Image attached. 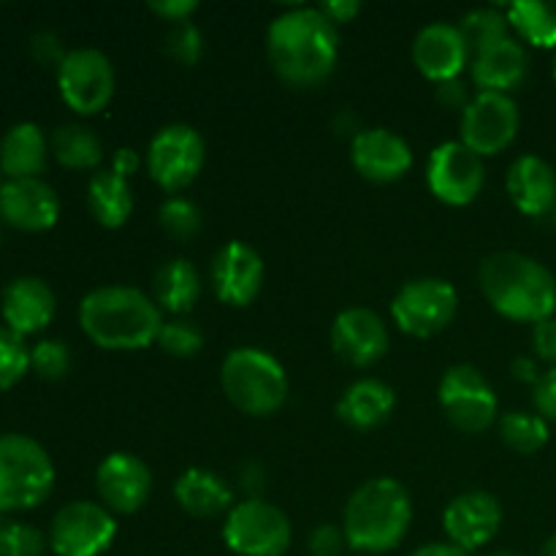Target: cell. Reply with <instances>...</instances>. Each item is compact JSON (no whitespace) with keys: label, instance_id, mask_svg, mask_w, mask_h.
Wrapping results in <instances>:
<instances>
[{"label":"cell","instance_id":"cell-20","mask_svg":"<svg viewBox=\"0 0 556 556\" xmlns=\"http://www.w3.org/2000/svg\"><path fill=\"white\" fill-rule=\"evenodd\" d=\"M0 217L20 231H49L60 217V199L52 185L38 177L5 179L0 185Z\"/></svg>","mask_w":556,"mask_h":556},{"label":"cell","instance_id":"cell-30","mask_svg":"<svg viewBox=\"0 0 556 556\" xmlns=\"http://www.w3.org/2000/svg\"><path fill=\"white\" fill-rule=\"evenodd\" d=\"M49 150L60 166L74 168V172H90V168L101 166L103 161V144L96 130L79 123H65L54 128Z\"/></svg>","mask_w":556,"mask_h":556},{"label":"cell","instance_id":"cell-26","mask_svg":"<svg viewBox=\"0 0 556 556\" xmlns=\"http://www.w3.org/2000/svg\"><path fill=\"white\" fill-rule=\"evenodd\" d=\"M174 500L193 519H215L233 508V492L217 472L190 467L174 483Z\"/></svg>","mask_w":556,"mask_h":556},{"label":"cell","instance_id":"cell-51","mask_svg":"<svg viewBox=\"0 0 556 556\" xmlns=\"http://www.w3.org/2000/svg\"><path fill=\"white\" fill-rule=\"evenodd\" d=\"M483 556H521V554H516V552H492V554H483Z\"/></svg>","mask_w":556,"mask_h":556},{"label":"cell","instance_id":"cell-41","mask_svg":"<svg viewBox=\"0 0 556 556\" xmlns=\"http://www.w3.org/2000/svg\"><path fill=\"white\" fill-rule=\"evenodd\" d=\"M532 402H535L538 416L546 421H556V367L546 369L532 386Z\"/></svg>","mask_w":556,"mask_h":556},{"label":"cell","instance_id":"cell-7","mask_svg":"<svg viewBox=\"0 0 556 556\" xmlns=\"http://www.w3.org/2000/svg\"><path fill=\"white\" fill-rule=\"evenodd\" d=\"M223 541L237 556H286L293 541V527L277 505L248 497L226 514Z\"/></svg>","mask_w":556,"mask_h":556},{"label":"cell","instance_id":"cell-44","mask_svg":"<svg viewBox=\"0 0 556 556\" xmlns=\"http://www.w3.org/2000/svg\"><path fill=\"white\" fill-rule=\"evenodd\" d=\"M438 101L443 103L445 109H462L465 112L470 106V92H467V85L462 79H451L438 85Z\"/></svg>","mask_w":556,"mask_h":556},{"label":"cell","instance_id":"cell-48","mask_svg":"<svg viewBox=\"0 0 556 556\" xmlns=\"http://www.w3.org/2000/svg\"><path fill=\"white\" fill-rule=\"evenodd\" d=\"M514 378L521 380V383H538V378H541V372H538V364L532 362V358L527 356H519L514 362Z\"/></svg>","mask_w":556,"mask_h":556},{"label":"cell","instance_id":"cell-38","mask_svg":"<svg viewBox=\"0 0 556 556\" xmlns=\"http://www.w3.org/2000/svg\"><path fill=\"white\" fill-rule=\"evenodd\" d=\"M30 369L43 380H60L71 369V351L60 340H41L30 351Z\"/></svg>","mask_w":556,"mask_h":556},{"label":"cell","instance_id":"cell-49","mask_svg":"<svg viewBox=\"0 0 556 556\" xmlns=\"http://www.w3.org/2000/svg\"><path fill=\"white\" fill-rule=\"evenodd\" d=\"M410 556H470L467 552H462V548H456L454 543H427V546L416 548Z\"/></svg>","mask_w":556,"mask_h":556},{"label":"cell","instance_id":"cell-35","mask_svg":"<svg viewBox=\"0 0 556 556\" xmlns=\"http://www.w3.org/2000/svg\"><path fill=\"white\" fill-rule=\"evenodd\" d=\"M30 369V351L25 345V337L14 334L11 329H0V391H9L20 383Z\"/></svg>","mask_w":556,"mask_h":556},{"label":"cell","instance_id":"cell-34","mask_svg":"<svg viewBox=\"0 0 556 556\" xmlns=\"http://www.w3.org/2000/svg\"><path fill=\"white\" fill-rule=\"evenodd\" d=\"M157 223H161L163 231L168 233L177 242H190L201 233V226H204V217H201V210L190 199H182V195H172L161 204V212H157Z\"/></svg>","mask_w":556,"mask_h":556},{"label":"cell","instance_id":"cell-15","mask_svg":"<svg viewBox=\"0 0 556 556\" xmlns=\"http://www.w3.org/2000/svg\"><path fill=\"white\" fill-rule=\"evenodd\" d=\"M503 527V505L494 494L465 492L445 505L443 530L448 535V543H454L462 552L472 554L492 543Z\"/></svg>","mask_w":556,"mask_h":556},{"label":"cell","instance_id":"cell-43","mask_svg":"<svg viewBox=\"0 0 556 556\" xmlns=\"http://www.w3.org/2000/svg\"><path fill=\"white\" fill-rule=\"evenodd\" d=\"M195 9H199L195 0H155V3H150V11H155L166 22H174V25L188 22V16L195 14Z\"/></svg>","mask_w":556,"mask_h":556},{"label":"cell","instance_id":"cell-2","mask_svg":"<svg viewBox=\"0 0 556 556\" xmlns=\"http://www.w3.org/2000/svg\"><path fill=\"white\" fill-rule=\"evenodd\" d=\"M163 324L155 299L130 286L96 288L79 304L81 331L103 351H141L157 342Z\"/></svg>","mask_w":556,"mask_h":556},{"label":"cell","instance_id":"cell-9","mask_svg":"<svg viewBox=\"0 0 556 556\" xmlns=\"http://www.w3.org/2000/svg\"><path fill=\"white\" fill-rule=\"evenodd\" d=\"M206 144L188 123L163 125L147 147V172L166 193H179L201 174Z\"/></svg>","mask_w":556,"mask_h":556},{"label":"cell","instance_id":"cell-46","mask_svg":"<svg viewBox=\"0 0 556 556\" xmlns=\"http://www.w3.org/2000/svg\"><path fill=\"white\" fill-rule=\"evenodd\" d=\"M33 54H36L41 63H63L65 52H60V43L52 33H41V36L33 38Z\"/></svg>","mask_w":556,"mask_h":556},{"label":"cell","instance_id":"cell-6","mask_svg":"<svg viewBox=\"0 0 556 556\" xmlns=\"http://www.w3.org/2000/svg\"><path fill=\"white\" fill-rule=\"evenodd\" d=\"M54 489L52 456L27 434H0V514H22L49 500Z\"/></svg>","mask_w":556,"mask_h":556},{"label":"cell","instance_id":"cell-50","mask_svg":"<svg viewBox=\"0 0 556 556\" xmlns=\"http://www.w3.org/2000/svg\"><path fill=\"white\" fill-rule=\"evenodd\" d=\"M538 556H556V535H552L546 543H543Z\"/></svg>","mask_w":556,"mask_h":556},{"label":"cell","instance_id":"cell-52","mask_svg":"<svg viewBox=\"0 0 556 556\" xmlns=\"http://www.w3.org/2000/svg\"><path fill=\"white\" fill-rule=\"evenodd\" d=\"M3 516H5V514H0V530H3V525H5V519H3Z\"/></svg>","mask_w":556,"mask_h":556},{"label":"cell","instance_id":"cell-14","mask_svg":"<svg viewBox=\"0 0 556 556\" xmlns=\"http://www.w3.org/2000/svg\"><path fill=\"white\" fill-rule=\"evenodd\" d=\"M521 114L510 96L478 92L470 106L462 112V144L476 155L489 157L508 150L519 136Z\"/></svg>","mask_w":556,"mask_h":556},{"label":"cell","instance_id":"cell-37","mask_svg":"<svg viewBox=\"0 0 556 556\" xmlns=\"http://www.w3.org/2000/svg\"><path fill=\"white\" fill-rule=\"evenodd\" d=\"M47 543L36 527L22 521H5L0 530V556H43Z\"/></svg>","mask_w":556,"mask_h":556},{"label":"cell","instance_id":"cell-25","mask_svg":"<svg viewBox=\"0 0 556 556\" xmlns=\"http://www.w3.org/2000/svg\"><path fill=\"white\" fill-rule=\"evenodd\" d=\"M396 407L394 389L378 378H362L345 389L337 402V416L351 429L369 432L383 427Z\"/></svg>","mask_w":556,"mask_h":556},{"label":"cell","instance_id":"cell-12","mask_svg":"<svg viewBox=\"0 0 556 556\" xmlns=\"http://www.w3.org/2000/svg\"><path fill=\"white\" fill-rule=\"evenodd\" d=\"M117 538V521L109 508L90 500H74L54 514L49 546L58 556H101Z\"/></svg>","mask_w":556,"mask_h":556},{"label":"cell","instance_id":"cell-4","mask_svg":"<svg viewBox=\"0 0 556 556\" xmlns=\"http://www.w3.org/2000/svg\"><path fill=\"white\" fill-rule=\"evenodd\" d=\"M413 525L410 492L394 478H369L342 510V532L353 552L386 554L400 546Z\"/></svg>","mask_w":556,"mask_h":556},{"label":"cell","instance_id":"cell-53","mask_svg":"<svg viewBox=\"0 0 556 556\" xmlns=\"http://www.w3.org/2000/svg\"><path fill=\"white\" fill-rule=\"evenodd\" d=\"M554 79H556V60H554Z\"/></svg>","mask_w":556,"mask_h":556},{"label":"cell","instance_id":"cell-5","mask_svg":"<svg viewBox=\"0 0 556 556\" xmlns=\"http://www.w3.org/2000/svg\"><path fill=\"white\" fill-rule=\"evenodd\" d=\"M223 394L244 416L266 418L288 400L286 367L271 353L244 345L228 353L220 367Z\"/></svg>","mask_w":556,"mask_h":556},{"label":"cell","instance_id":"cell-55","mask_svg":"<svg viewBox=\"0 0 556 556\" xmlns=\"http://www.w3.org/2000/svg\"><path fill=\"white\" fill-rule=\"evenodd\" d=\"M0 174H3V172H0ZM0 185H3V182H0Z\"/></svg>","mask_w":556,"mask_h":556},{"label":"cell","instance_id":"cell-18","mask_svg":"<svg viewBox=\"0 0 556 556\" xmlns=\"http://www.w3.org/2000/svg\"><path fill=\"white\" fill-rule=\"evenodd\" d=\"M96 489L112 514H136L152 492V470L134 454H109L96 470Z\"/></svg>","mask_w":556,"mask_h":556},{"label":"cell","instance_id":"cell-24","mask_svg":"<svg viewBox=\"0 0 556 556\" xmlns=\"http://www.w3.org/2000/svg\"><path fill=\"white\" fill-rule=\"evenodd\" d=\"M510 201L527 217H543L556 206V172L538 155H521L510 163L505 177Z\"/></svg>","mask_w":556,"mask_h":556},{"label":"cell","instance_id":"cell-3","mask_svg":"<svg viewBox=\"0 0 556 556\" xmlns=\"http://www.w3.org/2000/svg\"><path fill=\"white\" fill-rule=\"evenodd\" d=\"M478 282L486 302L503 318L541 324L556 313V280L541 261L516 250H500L483 258Z\"/></svg>","mask_w":556,"mask_h":556},{"label":"cell","instance_id":"cell-23","mask_svg":"<svg viewBox=\"0 0 556 556\" xmlns=\"http://www.w3.org/2000/svg\"><path fill=\"white\" fill-rule=\"evenodd\" d=\"M470 65L478 92H500V96H510V90L525 85L527 74H530V58H527L525 43L510 36L472 54Z\"/></svg>","mask_w":556,"mask_h":556},{"label":"cell","instance_id":"cell-19","mask_svg":"<svg viewBox=\"0 0 556 556\" xmlns=\"http://www.w3.org/2000/svg\"><path fill=\"white\" fill-rule=\"evenodd\" d=\"M351 161L364 179L389 185L410 172L413 150L394 130L367 128L353 136Z\"/></svg>","mask_w":556,"mask_h":556},{"label":"cell","instance_id":"cell-47","mask_svg":"<svg viewBox=\"0 0 556 556\" xmlns=\"http://www.w3.org/2000/svg\"><path fill=\"white\" fill-rule=\"evenodd\" d=\"M139 166H141L139 155H136V150H130V147H123V150L114 152V157H112V172L119 174V177L130 179L136 172H139Z\"/></svg>","mask_w":556,"mask_h":556},{"label":"cell","instance_id":"cell-29","mask_svg":"<svg viewBox=\"0 0 556 556\" xmlns=\"http://www.w3.org/2000/svg\"><path fill=\"white\" fill-rule=\"evenodd\" d=\"M201 296L199 269L188 258H172L161 264L152 280V299L172 315H185L195 307Z\"/></svg>","mask_w":556,"mask_h":556},{"label":"cell","instance_id":"cell-17","mask_svg":"<svg viewBox=\"0 0 556 556\" xmlns=\"http://www.w3.org/2000/svg\"><path fill=\"white\" fill-rule=\"evenodd\" d=\"M389 326L375 309L348 307L331 324V348L351 367H372L389 353Z\"/></svg>","mask_w":556,"mask_h":556},{"label":"cell","instance_id":"cell-27","mask_svg":"<svg viewBox=\"0 0 556 556\" xmlns=\"http://www.w3.org/2000/svg\"><path fill=\"white\" fill-rule=\"evenodd\" d=\"M49 141L36 123H16L0 139V172L9 179H33L47 168Z\"/></svg>","mask_w":556,"mask_h":556},{"label":"cell","instance_id":"cell-22","mask_svg":"<svg viewBox=\"0 0 556 556\" xmlns=\"http://www.w3.org/2000/svg\"><path fill=\"white\" fill-rule=\"evenodd\" d=\"M58 309V299L54 291L41 280V277H16L5 286L3 302H0V313H3L5 329L14 334L27 337L38 334L47 329Z\"/></svg>","mask_w":556,"mask_h":556},{"label":"cell","instance_id":"cell-21","mask_svg":"<svg viewBox=\"0 0 556 556\" xmlns=\"http://www.w3.org/2000/svg\"><path fill=\"white\" fill-rule=\"evenodd\" d=\"M413 63L434 85L459 79L465 65L470 63V47H467L459 25L432 22L418 30L416 41H413Z\"/></svg>","mask_w":556,"mask_h":556},{"label":"cell","instance_id":"cell-45","mask_svg":"<svg viewBox=\"0 0 556 556\" xmlns=\"http://www.w3.org/2000/svg\"><path fill=\"white\" fill-rule=\"evenodd\" d=\"M318 9L324 11L326 20H329L334 27L348 25V22H353L358 14H362V3H358V0H331V3L318 5Z\"/></svg>","mask_w":556,"mask_h":556},{"label":"cell","instance_id":"cell-28","mask_svg":"<svg viewBox=\"0 0 556 556\" xmlns=\"http://www.w3.org/2000/svg\"><path fill=\"white\" fill-rule=\"evenodd\" d=\"M87 210L98 226L119 228L134 212V190L130 182L112 168H98L87 182Z\"/></svg>","mask_w":556,"mask_h":556},{"label":"cell","instance_id":"cell-11","mask_svg":"<svg viewBox=\"0 0 556 556\" xmlns=\"http://www.w3.org/2000/svg\"><path fill=\"white\" fill-rule=\"evenodd\" d=\"M58 87L65 106L76 114H98L109 106L117 87L114 65L101 49H74L65 52L63 63L58 65Z\"/></svg>","mask_w":556,"mask_h":556},{"label":"cell","instance_id":"cell-39","mask_svg":"<svg viewBox=\"0 0 556 556\" xmlns=\"http://www.w3.org/2000/svg\"><path fill=\"white\" fill-rule=\"evenodd\" d=\"M168 54L182 65L199 63L201 54H204V38H201V30L193 22L174 25L172 36H168Z\"/></svg>","mask_w":556,"mask_h":556},{"label":"cell","instance_id":"cell-36","mask_svg":"<svg viewBox=\"0 0 556 556\" xmlns=\"http://www.w3.org/2000/svg\"><path fill=\"white\" fill-rule=\"evenodd\" d=\"M157 345L168 353V356L177 358H190L204 348V331L199 329V324L188 318H174L166 320L157 334Z\"/></svg>","mask_w":556,"mask_h":556},{"label":"cell","instance_id":"cell-33","mask_svg":"<svg viewBox=\"0 0 556 556\" xmlns=\"http://www.w3.org/2000/svg\"><path fill=\"white\" fill-rule=\"evenodd\" d=\"M459 30L465 36L467 47H470V54H478L492 47V43L505 41L510 30V22L505 11L476 9L462 16Z\"/></svg>","mask_w":556,"mask_h":556},{"label":"cell","instance_id":"cell-13","mask_svg":"<svg viewBox=\"0 0 556 556\" xmlns=\"http://www.w3.org/2000/svg\"><path fill=\"white\" fill-rule=\"evenodd\" d=\"M486 182L483 157L462 141H443L427 161V185L438 201L448 206H467L481 195Z\"/></svg>","mask_w":556,"mask_h":556},{"label":"cell","instance_id":"cell-31","mask_svg":"<svg viewBox=\"0 0 556 556\" xmlns=\"http://www.w3.org/2000/svg\"><path fill=\"white\" fill-rule=\"evenodd\" d=\"M505 14L521 41L541 49H556V0H519L510 3Z\"/></svg>","mask_w":556,"mask_h":556},{"label":"cell","instance_id":"cell-32","mask_svg":"<svg viewBox=\"0 0 556 556\" xmlns=\"http://www.w3.org/2000/svg\"><path fill=\"white\" fill-rule=\"evenodd\" d=\"M500 438L516 454H535L548 443V424L535 413H505L500 418Z\"/></svg>","mask_w":556,"mask_h":556},{"label":"cell","instance_id":"cell-1","mask_svg":"<svg viewBox=\"0 0 556 556\" xmlns=\"http://www.w3.org/2000/svg\"><path fill=\"white\" fill-rule=\"evenodd\" d=\"M275 74L293 87H315L331 76L340 54L337 27L320 9H288L266 30Z\"/></svg>","mask_w":556,"mask_h":556},{"label":"cell","instance_id":"cell-42","mask_svg":"<svg viewBox=\"0 0 556 556\" xmlns=\"http://www.w3.org/2000/svg\"><path fill=\"white\" fill-rule=\"evenodd\" d=\"M532 345H535V353L543 358V362L556 364V318L541 320V324L532 326Z\"/></svg>","mask_w":556,"mask_h":556},{"label":"cell","instance_id":"cell-8","mask_svg":"<svg viewBox=\"0 0 556 556\" xmlns=\"http://www.w3.org/2000/svg\"><path fill=\"white\" fill-rule=\"evenodd\" d=\"M459 309V293L443 277H418L405 282L391 302V318L405 334L427 340L440 334Z\"/></svg>","mask_w":556,"mask_h":556},{"label":"cell","instance_id":"cell-16","mask_svg":"<svg viewBox=\"0 0 556 556\" xmlns=\"http://www.w3.org/2000/svg\"><path fill=\"white\" fill-rule=\"evenodd\" d=\"M212 288L228 307H248L264 286V258L253 244L233 239L212 258Z\"/></svg>","mask_w":556,"mask_h":556},{"label":"cell","instance_id":"cell-54","mask_svg":"<svg viewBox=\"0 0 556 556\" xmlns=\"http://www.w3.org/2000/svg\"><path fill=\"white\" fill-rule=\"evenodd\" d=\"M554 217H556V206H554Z\"/></svg>","mask_w":556,"mask_h":556},{"label":"cell","instance_id":"cell-40","mask_svg":"<svg viewBox=\"0 0 556 556\" xmlns=\"http://www.w3.org/2000/svg\"><path fill=\"white\" fill-rule=\"evenodd\" d=\"M307 546L313 556H340L342 548L348 546V541H345V532H342V527L320 525L313 530Z\"/></svg>","mask_w":556,"mask_h":556},{"label":"cell","instance_id":"cell-10","mask_svg":"<svg viewBox=\"0 0 556 556\" xmlns=\"http://www.w3.org/2000/svg\"><path fill=\"white\" fill-rule=\"evenodd\" d=\"M438 400L445 418L465 434L486 432L497 421V394L472 364H454L445 369Z\"/></svg>","mask_w":556,"mask_h":556}]
</instances>
